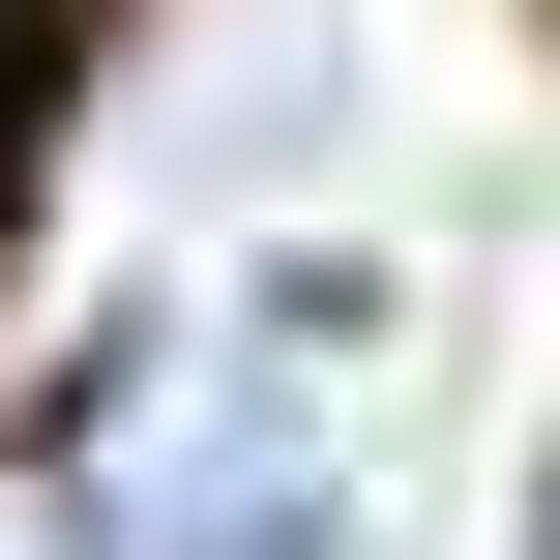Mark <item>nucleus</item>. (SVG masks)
<instances>
[{
	"instance_id": "2",
	"label": "nucleus",
	"mask_w": 560,
	"mask_h": 560,
	"mask_svg": "<svg viewBox=\"0 0 560 560\" xmlns=\"http://www.w3.org/2000/svg\"><path fill=\"white\" fill-rule=\"evenodd\" d=\"M0 59H30V0H0Z\"/></svg>"
},
{
	"instance_id": "1",
	"label": "nucleus",
	"mask_w": 560,
	"mask_h": 560,
	"mask_svg": "<svg viewBox=\"0 0 560 560\" xmlns=\"http://www.w3.org/2000/svg\"><path fill=\"white\" fill-rule=\"evenodd\" d=\"M177 560H354V472H325V443H207Z\"/></svg>"
}]
</instances>
